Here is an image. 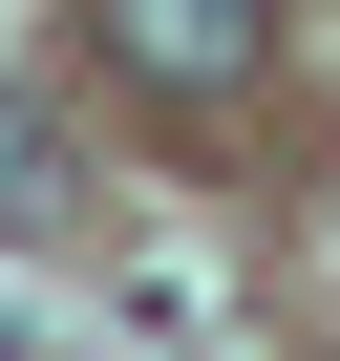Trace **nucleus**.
<instances>
[{"mask_svg": "<svg viewBox=\"0 0 340 361\" xmlns=\"http://www.w3.org/2000/svg\"><path fill=\"white\" fill-rule=\"evenodd\" d=\"M107 64L170 85V106H234V85L277 64V0H107Z\"/></svg>", "mask_w": 340, "mask_h": 361, "instance_id": "nucleus-1", "label": "nucleus"}, {"mask_svg": "<svg viewBox=\"0 0 340 361\" xmlns=\"http://www.w3.org/2000/svg\"><path fill=\"white\" fill-rule=\"evenodd\" d=\"M22 234H64V128L0 85V255H22Z\"/></svg>", "mask_w": 340, "mask_h": 361, "instance_id": "nucleus-2", "label": "nucleus"}]
</instances>
